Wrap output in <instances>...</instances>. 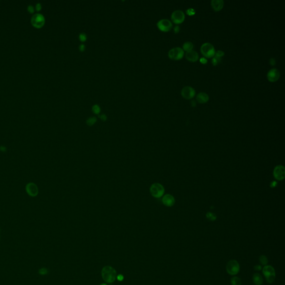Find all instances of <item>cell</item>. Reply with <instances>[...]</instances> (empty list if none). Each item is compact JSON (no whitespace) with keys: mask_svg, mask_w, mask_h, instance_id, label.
Listing matches in <instances>:
<instances>
[{"mask_svg":"<svg viewBox=\"0 0 285 285\" xmlns=\"http://www.w3.org/2000/svg\"><path fill=\"white\" fill-rule=\"evenodd\" d=\"M262 272L265 277L267 282L269 284L273 283L276 278V272L275 269L271 266L266 265L263 268Z\"/></svg>","mask_w":285,"mask_h":285,"instance_id":"cell-1","label":"cell"},{"mask_svg":"<svg viewBox=\"0 0 285 285\" xmlns=\"http://www.w3.org/2000/svg\"><path fill=\"white\" fill-rule=\"evenodd\" d=\"M150 192L153 197L156 198L162 197L164 193V187L160 183H153L150 187Z\"/></svg>","mask_w":285,"mask_h":285,"instance_id":"cell-2","label":"cell"},{"mask_svg":"<svg viewBox=\"0 0 285 285\" xmlns=\"http://www.w3.org/2000/svg\"><path fill=\"white\" fill-rule=\"evenodd\" d=\"M102 276L104 280L108 283L114 282L116 276L115 269L111 267H105L102 271Z\"/></svg>","mask_w":285,"mask_h":285,"instance_id":"cell-3","label":"cell"},{"mask_svg":"<svg viewBox=\"0 0 285 285\" xmlns=\"http://www.w3.org/2000/svg\"><path fill=\"white\" fill-rule=\"evenodd\" d=\"M200 51L203 56L207 58L214 57L216 53L213 45L208 43H203L201 46Z\"/></svg>","mask_w":285,"mask_h":285,"instance_id":"cell-4","label":"cell"},{"mask_svg":"<svg viewBox=\"0 0 285 285\" xmlns=\"http://www.w3.org/2000/svg\"><path fill=\"white\" fill-rule=\"evenodd\" d=\"M240 270L239 263L234 259L230 260L226 265V271L228 273L234 276L238 273Z\"/></svg>","mask_w":285,"mask_h":285,"instance_id":"cell-5","label":"cell"},{"mask_svg":"<svg viewBox=\"0 0 285 285\" xmlns=\"http://www.w3.org/2000/svg\"><path fill=\"white\" fill-rule=\"evenodd\" d=\"M184 50L179 47L171 49L168 52V56L171 59L174 60H181L183 57Z\"/></svg>","mask_w":285,"mask_h":285,"instance_id":"cell-6","label":"cell"},{"mask_svg":"<svg viewBox=\"0 0 285 285\" xmlns=\"http://www.w3.org/2000/svg\"><path fill=\"white\" fill-rule=\"evenodd\" d=\"M31 22L35 27L41 28L45 23V18L43 15L39 13L36 14L32 16Z\"/></svg>","mask_w":285,"mask_h":285,"instance_id":"cell-7","label":"cell"},{"mask_svg":"<svg viewBox=\"0 0 285 285\" xmlns=\"http://www.w3.org/2000/svg\"><path fill=\"white\" fill-rule=\"evenodd\" d=\"M158 28L163 32L169 31L172 27L173 24L171 21L168 19H162L157 22Z\"/></svg>","mask_w":285,"mask_h":285,"instance_id":"cell-8","label":"cell"},{"mask_svg":"<svg viewBox=\"0 0 285 285\" xmlns=\"http://www.w3.org/2000/svg\"><path fill=\"white\" fill-rule=\"evenodd\" d=\"M171 19L174 23L179 24L184 21L185 15L181 10H175L171 15Z\"/></svg>","mask_w":285,"mask_h":285,"instance_id":"cell-9","label":"cell"},{"mask_svg":"<svg viewBox=\"0 0 285 285\" xmlns=\"http://www.w3.org/2000/svg\"><path fill=\"white\" fill-rule=\"evenodd\" d=\"M181 96L185 99H190L196 95L195 90L191 87H184L181 91Z\"/></svg>","mask_w":285,"mask_h":285,"instance_id":"cell-10","label":"cell"},{"mask_svg":"<svg viewBox=\"0 0 285 285\" xmlns=\"http://www.w3.org/2000/svg\"><path fill=\"white\" fill-rule=\"evenodd\" d=\"M273 175L275 179L278 181H282L285 178V169L283 165H277L274 171H273Z\"/></svg>","mask_w":285,"mask_h":285,"instance_id":"cell-11","label":"cell"},{"mask_svg":"<svg viewBox=\"0 0 285 285\" xmlns=\"http://www.w3.org/2000/svg\"><path fill=\"white\" fill-rule=\"evenodd\" d=\"M27 193L31 197H36L39 193V189L37 185L34 183H29L26 186Z\"/></svg>","mask_w":285,"mask_h":285,"instance_id":"cell-12","label":"cell"},{"mask_svg":"<svg viewBox=\"0 0 285 285\" xmlns=\"http://www.w3.org/2000/svg\"><path fill=\"white\" fill-rule=\"evenodd\" d=\"M268 80L271 82L277 81L280 77V72L278 70L274 68L270 70L267 73Z\"/></svg>","mask_w":285,"mask_h":285,"instance_id":"cell-13","label":"cell"},{"mask_svg":"<svg viewBox=\"0 0 285 285\" xmlns=\"http://www.w3.org/2000/svg\"><path fill=\"white\" fill-rule=\"evenodd\" d=\"M162 202L167 207H172L175 203V199L171 194H165L162 198Z\"/></svg>","mask_w":285,"mask_h":285,"instance_id":"cell-14","label":"cell"},{"mask_svg":"<svg viewBox=\"0 0 285 285\" xmlns=\"http://www.w3.org/2000/svg\"><path fill=\"white\" fill-rule=\"evenodd\" d=\"M186 59L191 62H196L198 60L199 55L198 52L194 50H190V51L186 52L185 53Z\"/></svg>","mask_w":285,"mask_h":285,"instance_id":"cell-15","label":"cell"},{"mask_svg":"<svg viewBox=\"0 0 285 285\" xmlns=\"http://www.w3.org/2000/svg\"><path fill=\"white\" fill-rule=\"evenodd\" d=\"M211 6L215 11H219L223 7L224 1L223 0H212Z\"/></svg>","mask_w":285,"mask_h":285,"instance_id":"cell-16","label":"cell"},{"mask_svg":"<svg viewBox=\"0 0 285 285\" xmlns=\"http://www.w3.org/2000/svg\"><path fill=\"white\" fill-rule=\"evenodd\" d=\"M196 98H197V102L199 103H201V104L207 103L209 99V96L207 94H206L205 93H199L197 95Z\"/></svg>","mask_w":285,"mask_h":285,"instance_id":"cell-17","label":"cell"},{"mask_svg":"<svg viewBox=\"0 0 285 285\" xmlns=\"http://www.w3.org/2000/svg\"><path fill=\"white\" fill-rule=\"evenodd\" d=\"M252 279L254 284L256 285H261L263 284V278L258 273H256L253 275Z\"/></svg>","mask_w":285,"mask_h":285,"instance_id":"cell-18","label":"cell"},{"mask_svg":"<svg viewBox=\"0 0 285 285\" xmlns=\"http://www.w3.org/2000/svg\"><path fill=\"white\" fill-rule=\"evenodd\" d=\"M193 47H194V45L192 43L190 42V41L185 42L183 45V50L185 51L186 52L190 51V50H192V49H193Z\"/></svg>","mask_w":285,"mask_h":285,"instance_id":"cell-19","label":"cell"},{"mask_svg":"<svg viewBox=\"0 0 285 285\" xmlns=\"http://www.w3.org/2000/svg\"><path fill=\"white\" fill-rule=\"evenodd\" d=\"M232 285H241V280L238 277L234 276L231 280Z\"/></svg>","mask_w":285,"mask_h":285,"instance_id":"cell-20","label":"cell"},{"mask_svg":"<svg viewBox=\"0 0 285 285\" xmlns=\"http://www.w3.org/2000/svg\"><path fill=\"white\" fill-rule=\"evenodd\" d=\"M97 121V119L95 117H90L87 120V124L88 126H93L94 125L95 123Z\"/></svg>","mask_w":285,"mask_h":285,"instance_id":"cell-21","label":"cell"},{"mask_svg":"<svg viewBox=\"0 0 285 285\" xmlns=\"http://www.w3.org/2000/svg\"><path fill=\"white\" fill-rule=\"evenodd\" d=\"M92 111L95 114H99L101 112L100 107L99 105L95 104L92 106Z\"/></svg>","mask_w":285,"mask_h":285,"instance_id":"cell-22","label":"cell"},{"mask_svg":"<svg viewBox=\"0 0 285 285\" xmlns=\"http://www.w3.org/2000/svg\"><path fill=\"white\" fill-rule=\"evenodd\" d=\"M259 262L260 263L263 265H265L266 266V265L267 264L268 262V260L267 258L264 256V255H262L259 257Z\"/></svg>","mask_w":285,"mask_h":285,"instance_id":"cell-23","label":"cell"},{"mask_svg":"<svg viewBox=\"0 0 285 285\" xmlns=\"http://www.w3.org/2000/svg\"><path fill=\"white\" fill-rule=\"evenodd\" d=\"M206 217L209 220L212 221H215L216 219V217H217L215 214L211 213V212H208L207 215H206Z\"/></svg>","mask_w":285,"mask_h":285,"instance_id":"cell-24","label":"cell"},{"mask_svg":"<svg viewBox=\"0 0 285 285\" xmlns=\"http://www.w3.org/2000/svg\"><path fill=\"white\" fill-rule=\"evenodd\" d=\"M221 58L215 56L214 57H213V59L212 60V64L213 65L216 66L218 64H219L221 62Z\"/></svg>","mask_w":285,"mask_h":285,"instance_id":"cell-25","label":"cell"},{"mask_svg":"<svg viewBox=\"0 0 285 285\" xmlns=\"http://www.w3.org/2000/svg\"><path fill=\"white\" fill-rule=\"evenodd\" d=\"M79 39L80 40V41L85 42L87 40V35H86V34L82 32V33L80 34V35L79 36Z\"/></svg>","mask_w":285,"mask_h":285,"instance_id":"cell-26","label":"cell"},{"mask_svg":"<svg viewBox=\"0 0 285 285\" xmlns=\"http://www.w3.org/2000/svg\"><path fill=\"white\" fill-rule=\"evenodd\" d=\"M48 271H47V269L45 268H41L39 271V273L40 275H46Z\"/></svg>","mask_w":285,"mask_h":285,"instance_id":"cell-27","label":"cell"},{"mask_svg":"<svg viewBox=\"0 0 285 285\" xmlns=\"http://www.w3.org/2000/svg\"><path fill=\"white\" fill-rule=\"evenodd\" d=\"M186 12L188 15L192 16V15H194L195 14L196 12H195V10L193 9H188L186 11Z\"/></svg>","mask_w":285,"mask_h":285,"instance_id":"cell-28","label":"cell"},{"mask_svg":"<svg viewBox=\"0 0 285 285\" xmlns=\"http://www.w3.org/2000/svg\"><path fill=\"white\" fill-rule=\"evenodd\" d=\"M224 55H225V52L222 51H221V50H218V51H217L215 53V56H217V57H219V58H221Z\"/></svg>","mask_w":285,"mask_h":285,"instance_id":"cell-29","label":"cell"},{"mask_svg":"<svg viewBox=\"0 0 285 285\" xmlns=\"http://www.w3.org/2000/svg\"><path fill=\"white\" fill-rule=\"evenodd\" d=\"M27 10L30 12V13H33L35 11V9L32 5H28L27 7Z\"/></svg>","mask_w":285,"mask_h":285,"instance_id":"cell-30","label":"cell"},{"mask_svg":"<svg viewBox=\"0 0 285 285\" xmlns=\"http://www.w3.org/2000/svg\"><path fill=\"white\" fill-rule=\"evenodd\" d=\"M99 118L103 121H106L107 120V116L105 114H101L100 115H99Z\"/></svg>","mask_w":285,"mask_h":285,"instance_id":"cell-31","label":"cell"},{"mask_svg":"<svg viewBox=\"0 0 285 285\" xmlns=\"http://www.w3.org/2000/svg\"><path fill=\"white\" fill-rule=\"evenodd\" d=\"M79 49L80 51H84L85 49V46L84 44H80L79 46Z\"/></svg>","mask_w":285,"mask_h":285,"instance_id":"cell-32","label":"cell"},{"mask_svg":"<svg viewBox=\"0 0 285 285\" xmlns=\"http://www.w3.org/2000/svg\"><path fill=\"white\" fill-rule=\"evenodd\" d=\"M179 31H180V27H179V26H176L174 27V32L175 34L178 33L179 32Z\"/></svg>","mask_w":285,"mask_h":285,"instance_id":"cell-33","label":"cell"},{"mask_svg":"<svg viewBox=\"0 0 285 285\" xmlns=\"http://www.w3.org/2000/svg\"><path fill=\"white\" fill-rule=\"evenodd\" d=\"M269 63L271 65L273 66L276 64V60L274 58H271L269 60Z\"/></svg>","mask_w":285,"mask_h":285,"instance_id":"cell-34","label":"cell"},{"mask_svg":"<svg viewBox=\"0 0 285 285\" xmlns=\"http://www.w3.org/2000/svg\"><path fill=\"white\" fill-rule=\"evenodd\" d=\"M41 8H42V6H41V4L40 3H37L36 5V10L40 11L41 9Z\"/></svg>","mask_w":285,"mask_h":285,"instance_id":"cell-35","label":"cell"},{"mask_svg":"<svg viewBox=\"0 0 285 285\" xmlns=\"http://www.w3.org/2000/svg\"><path fill=\"white\" fill-rule=\"evenodd\" d=\"M200 62L203 64H207V60L205 58H200Z\"/></svg>","mask_w":285,"mask_h":285,"instance_id":"cell-36","label":"cell"},{"mask_svg":"<svg viewBox=\"0 0 285 285\" xmlns=\"http://www.w3.org/2000/svg\"><path fill=\"white\" fill-rule=\"evenodd\" d=\"M262 266L259 265H256L255 267H254V269L256 270V271H260L261 269H262Z\"/></svg>","mask_w":285,"mask_h":285,"instance_id":"cell-37","label":"cell"},{"mask_svg":"<svg viewBox=\"0 0 285 285\" xmlns=\"http://www.w3.org/2000/svg\"><path fill=\"white\" fill-rule=\"evenodd\" d=\"M118 279L119 281H122L123 280V276L121 275H119V276H118Z\"/></svg>","mask_w":285,"mask_h":285,"instance_id":"cell-38","label":"cell"},{"mask_svg":"<svg viewBox=\"0 0 285 285\" xmlns=\"http://www.w3.org/2000/svg\"><path fill=\"white\" fill-rule=\"evenodd\" d=\"M106 285V284H102V285Z\"/></svg>","mask_w":285,"mask_h":285,"instance_id":"cell-39","label":"cell"}]
</instances>
